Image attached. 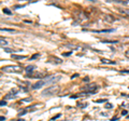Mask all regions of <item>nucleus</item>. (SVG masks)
I'll list each match as a JSON object with an SVG mask.
<instances>
[{
	"label": "nucleus",
	"mask_w": 129,
	"mask_h": 121,
	"mask_svg": "<svg viewBox=\"0 0 129 121\" xmlns=\"http://www.w3.org/2000/svg\"><path fill=\"white\" fill-rule=\"evenodd\" d=\"M59 92V87L58 86H51L45 90H43L42 95L43 96H50V95H55Z\"/></svg>",
	"instance_id": "nucleus-1"
},
{
	"label": "nucleus",
	"mask_w": 129,
	"mask_h": 121,
	"mask_svg": "<svg viewBox=\"0 0 129 121\" xmlns=\"http://www.w3.org/2000/svg\"><path fill=\"white\" fill-rule=\"evenodd\" d=\"M83 90H84V91H88L87 93H85V94H92V93H94V92L97 90V86L92 83V84H89V86L85 87V88L83 89Z\"/></svg>",
	"instance_id": "nucleus-2"
},
{
	"label": "nucleus",
	"mask_w": 129,
	"mask_h": 121,
	"mask_svg": "<svg viewBox=\"0 0 129 121\" xmlns=\"http://www.w3.org/2000/svg\"><path fill=\"white\" fill-rule=\"evenodd\" d=\"M3 70L7 72H21V68L16 66H8L3 68Z\"/></svg>",
	"instance_id": "nucleus-3"
},
{
	"label": "nucleus",
	"mask_w": 129,
	"mask_h": 121,
	"mask_svg": "<svg viewBox=\"0 0 129 121\" xmlns=\"http://www.w3.org/2000/svg\"><path fill=\"white\" fill-rule=\"evenodd\" d=\"M12 58H16V59H23V58H26V56L25 55H12Z\"/></svg>",
	"instance_id": "nucleus-4"
},
{
	"label": "nucleus",
	"mask_w": 129,
	"mask_h": 121,
	"mask_svg": "<svg viewBox=\"0 0 129 121\" xmlns=\"http://www.w3.org/2000/svg\"><path fill=\"white\" fill-rule=\"evenodd\" d=\"M35 68H36L35 66H28V67L26 68V71H27V72H31V71L35 70Z\"/></svg>",
	"instance_id": "nucleus-5"
},
{
	"label": "nucleus",
	"mask_w": 129,
	"mask_h": 121,
	"mask_svg": "<svg viewBox=\"0 0 129 121\" xmlns=\"http://www.w3.org/2000/svg\"><path fill=\"white\" fill-rule=\"evenodd\" d=\"M0 105H1V106H6V105H7L6 100H1V103H0Z\"/></svg>",
	"instance_id": "nucleus-6"
},
{
	"label": "nucleus",
	"mask_w": 129,
	"mask_h": 121,
	"mask_svg": "<svg viewBox=\"0 0 129 121\" xmlns=\"http://www.w3.org/2000/svg\"><path fill=\"white\" fill-rule=\"evenodd\" d=\"M1 44H2V46H3V44L6 46V44H7V41H6V40H3V39H1Z\"/></svg>",
	"instance_id": "nucleus-7"
},
{
	"label": "nucleus",
	"mask_w": 129,
	"mask_h": 121,
	"mask_svg": "<svg viewBox=\"0 0 129 121\" xmlns=\"http://www.w3.org/2000/svg\"><path fill=\"white\" fill-rule=\"evenodd\" d=\"M3 12H5V13H7V14H10V13H11V12H10L9 10H7V9L3 10Z\"/></svg>",
	"instance_id": "nucleus-8"
},
{
	"label": "nucleus",
	"mask_w": 129,
	"mask_h": 121,
	"mask_svg": "<svg viewBox=\"0 0 129 121\" xmlns=\"http://www.w3.org/2000/svg\"><path fill=\"white\" fill-rule=\"evenodd\" d=\"M2 31H13V29H6V28H5V29H1Z\"/></svg>",
	"instance_id": "nucleus-9"
},
{
	"label": "nucleus",
	"mask_w": 129,
	"mask_h": 121,
	"mask_svg": "<svg viewBox=\"0 0 129 121\" xmlns=\"http://www.w3.org/2000/svg\"><path fill=\"white\" fill-rule=\"evenodd\" d=\"M5 51H6V52H9V53H11V52H12L11 49H5Z\"/></svg>",
	"instance_id": "nucleus-10"
},
{
	"label": "nucleus",
	"mask_w": 129,
	"mask_h": 121,
	"mask_svg": "<svg viewBox=\"0 0 129 121\" xmlns=\"http://www.w3.org/2000/svg\"><path fill=\"white\" fill-rule=\"evenodd\" d=\"M106 107H107V108H111V107H112V105H110V104H107V105H106Z\"/></svg>",
	"instance_id": "nucleus-11"
},
{
	"label": "nucleus",
	"mask_w": 129,
	"mask_h": 121,
	"mask_svg": "<svg viewBox=\"0 0 129 121\" xmlns=\"http://www.w3.org/2000/svg\"><path fill=\"white\" fill-rule=\"evenodd\" d=\"M38 56H39V54H36V55H34V56H32V59H34V58H36V57H38Z\"/></svg>",
	"instance_id": "nucleus-12"
},
{
	"label": "nucleus",
	"mask_w": 129,
	"mask_h": 121,
	"mask_svg": "<svg viewBox=\"0 0 129 121\" xmlns=\"http://www.w3.org/2000/svg\"><path fill=\"white\" fill-rule=\"evenodd\" d=\"M122 115H123V116H125V115H127V111H126V110H124V111L122 112Z\"/></svg>",
	"instance_id": "nucleus-13"
},
{
	"label": "nucleus",
	"mask_w": 129,
	"mask_h": 121,
	"mask_svg": "<svg viewBox=\"0 0 129 121\" xmlns=\"http://www.w3.org/2000/svg\"><path fill=\"white\" fill-rule=\"evenodd\" d=\"M90 1H96V0H90Z\"/></svg>",
	"instance_id": "nucleus-14"
}]
</instances>
